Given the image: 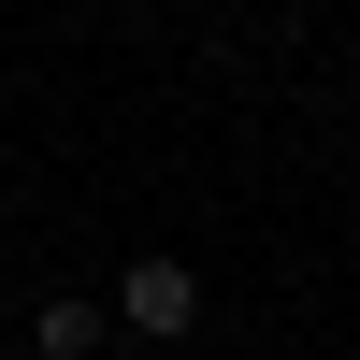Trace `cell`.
<instances>
[{
    "mask_svg": "<svg viewBox=\"0 0 360 360\" xmlns=\"http://www.w3.org/2000/svg\"><path fill=\"white\" fill-rule=\"evenodd\" d=\"M115 317H130L144 346L202 332V274H188V259H130V274H115Z\"/></svg>",
    "mask_w": 360,
    "mask_h": 360,
    "instance_id": "cell-1",
    "label": "cell"
},
{
    "mask_svg": "<svg viewBox=\"0 0 360 360\" xmlns=\"http://www.w3.org/2000/svg\"><path fill=\"white\" fill-rule=\"evenodd\" d=\"M29 346H44V360H101V303H44Z\"/></svg>",
    "mask_w": 360,
    "mask_h": 360,
    "instance_id": "cell-2",
    "label": "cell"
}]
</instances>
